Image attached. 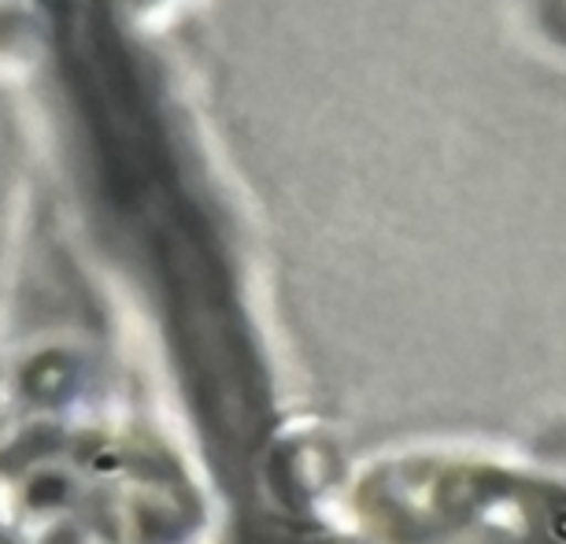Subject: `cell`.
<instances>
[{"instance_id":"obj_1","label":"cell","mask_w":566,"mask_h":544,"mask_svg":"<svg viewBox=\"0 0 566 544\" xmlns=\"http://www.w3.org/2000/svg\"><path fill=\"white\" fill-rule=\"evenodd\" d=\"M0 544H8V541H4V533H0Z\"/></svg>"}]
</instances>
